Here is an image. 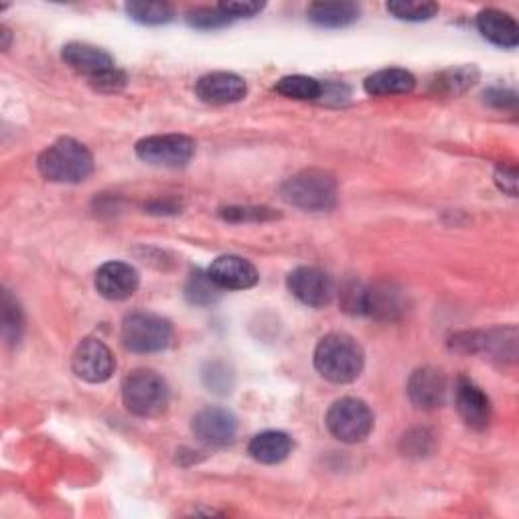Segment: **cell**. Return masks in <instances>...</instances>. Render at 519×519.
<instances>
[{
  "instance_id": "obj_18",
  "label": "cell",
  "mask_w": 519,
  "mask_h": 519,
  "mask_svg": "<svg viewBox=\"0 0 519 519\" xmlns=\"http://www.w3.org/2000/svg\"><path fill=\"white\" fill-rule=\"evenodd\" d=\"M479 33L493 45L503 49H513L519 43V27L515 19L497 9H483L477 15Z\"/></svg>"
},
{
  "instance_id": "obj_9",
  "label": "cell",
  "mask_w": 519,
  "mask_h": 519,
  "mask_svg": "<svg viewBox=\"0 0 519 519\" xmlns=\"http://www.w3.org/2000/svg\"><path fill=\"white\" fill-rule=\"evenodd\" d=\"M73 374L88 384H104L116 372V359L110 347L100 339H84L71 359Z\"/></svg>"
},
{
  "instance_id": "obj_19",
  "label": "cell",
  "mask_w": 519,
  "mask_h": 519,
  "mask_svg": "<svg viewBox=\"0 0 519 519\" xmlns=\"http://www.w3.org/2000/svg\"><path fill=\"white\" fill-rule=\"evenodd\" d=\"M294 449V442L286 432L280 430H266L252 438L248 453L254 461L262 465H276L288 459Z\"/></svg>"
},
{
  "instance_id": "obj_1",
  "label": "cell",
  "mask_w": 519,
  "mask_h": 519,
  "mask_svg": "<svg viewBox=\"0 0 519 519\" xmlns=\"http://www.w3.org/2000/svg\"><path fill=\"white\" fill-rule=\"evenodd\" d=\"M363 365V349L351 335L331 333L315 349V367L327 382L351 384L361 376Z\"/></svg>"
},
{
  "instance_id": "obj_23",
  "label": "cell",
  "mask_w": 519,
  "mask_h": 519,
  "mask_svg": "<svg viewBox=\"0 0 519 519\" xmlns=\"http://www.w3.org/2000/svg\"><path fill=\"white\" fill-rule=\"evenodd\" d=\"M477 78H479V73L473 65L449 69V71L440 73V76L434 80V90L444 96H459V94H465L477 82Z\"/></svg>"
},
{
  "instance_id": "obj_7",
  "label": "cell",
  "mask_w": 519,
  "mask_h": 519,
  "mask_svg": "<svg viewBox=\"0 0 519 519\" xmlns=\"http://www.w3.org/2000/svg\"><path fill=\"white\" fill-rule=\"evenodd\" d=\"M325 424L329 432L347 444L363 442L374 430V412L363 400L357 398H341L337 400L327 416Z\"/></svg>"
},
{
  "instance_id": "obj_4",
  "label": "cell",
  "mask_w": 519,
  "mask_h": 519,
  "mask_svg": "<svg viewBox=\"0 0 519 519\" xmlns=\"http://www.w3.org/2000/svg\"><path fill=\"white\" fill-rule=\"evenodd\" d=\"M282 199L305 211H329L337 203V181L325 171L309 169L282 185Z\"/></svg>"
},
{
  "instance_id": "obj_11",
  "label": "cell",
  "mask_w": 519,
  "mask_h": 519,
  "mask_svg": "<svg viewBox=\"0 0 519 519\" xmlns=\"http://www.w3.org/2000/svg\"><path fill=\"white\" fill-rule=\"evenodd\" d=\"M406 309L402 290L392 282H378L363 286L359 315H367L378 321H394Z\"/></svg>"
},
{
  "instance_id": "obj_25",
  "label": "cell",
  "mask_w": 519,
  "mask_h": 519,
  "mask_svg": "<svg viewBox=\"0 0 519 519\" xmlns=\"http://www.w3.org/2000/svg\"><path fill=\"white\" fill-rule=\"evenodd\" d=\"M126 13L140 25H165L175 17V9L167 3H128Z\"/></svg>"
},
{
  "instance_id": "obj_34",
  "label": "cell",
  "mask_w": 519,
  "mask_h": 519,
  "mask_svg": "<svg viewBox=\"0 0 519 519\" xmlns=\"http://www.w3.org/2000/svg\"><path fill=\"white\" fill-rule=\"evenodd\" d=\"M495 183H497V187L503 191V193H507V195H511V197H515L517 195V169L513 167V165H499L497 169H495Z\"/></svg>"
},
{
  "instance_id": "obj_12",
  "label": "cell",
  "mask_w": 519,
  "mask_h": 519,
  "mask_svg": "<svg viewBox=\"0 0 519 519\" xmlns=\"http://www.w3.org/2000/svg\"><path fill=\"white\" fill-rule=\"evenodd\" d=\"M408 396L416 408L434 410L449 398V382L436 367H420L408 380Z\"/></svg>"
},
{
  "instance_id": "obj_16",
  "label": "cell",
  "mask_w": 519,
  "mask_h": 519,
  "mask_svg": "<svg viewBox=\"0 0 519 519\" xmlns=\"http://www.w3.org/2000/svg\"><path fill=\"white\" fill-rule=\"evenodd\" d=\"M455 404H457L461 418L465 420V424L469 428H473V430L489 428L491 414H493L491 400L475 382H471L467 378H461L457 382Z\"/></svg>"
},
{
  "instance_id": "obj_24",
  "label": "cell",
  "mask_w": 519,
  "mask_h": 519,
  "mask_svg": "<svg viewBox=\"0 0 519 519\" xmlns=\"http://www.w3.org/2000/svg\"><path fill=\"white\" fill-rule=\"evenodd\" d=\"M274 90L284 98L303 100V102L321 100V96H323V84L317 82L315 78H307V76H286L276 82Z\"/></svg>"
},
{
  "instance_id": "obj_29",
  "label": "cell",
  "mask_w": 519,
  "mask_h": 519,
  "mask_svg": "<svg viewBox=\"0 0 519 519\" xmlns=\"http://www.w3.org/2000/svg\"><path fill=\"white\" fill-rule=\"evenodd\" d=\"M221 217L228 221H262V219H274L278 215L266 207H228V209H221Z\"/></svg>"
},
{
  "instance_id": "obj_2",
  "label": "cell",
  "mask_w": 519,
  "mask_h": 519,
  "mask_svg": "<svg viewBox=\"0 0 519 519\" xmlns=\"http://www.w3.org/2000/svg\"><path fill=\"white\" fill-rule=\"evenodd\" d=\"M37 169L51 183H80L92 175L94 159L76 138H59L41 153Z\"/></svg>"
},
{
  "instance_id": "obj_10",
  "label": "cell",
  "mask_w": 519,
  "mask_h": 519,
  "mask_svg": "<svg viewBox=\"0 0 519 519\" xmlns=\"http://www.w3.org/2000/svg\"><path fill=\"white\" fill-rule=\"evenodd\" d=\"M191 430L195 438L209 447H226L238 434V418L228 408L209 406L193 416Z\"/></svg>"
},
{
  "instance_id": "obj_3",
  "label": "cell",
  "mask_w": 519,
  "mask_h": 519,
  "mask_svg": "<svg viewBox=\"0 0 519 519\" xmlns=\"http://www.w3.org/2000/svg\"><path fill=\"white\" fill-rule=\"evenodd\" d=\"M122 402L134 416H161L169 406V386L157 372L136 369L122 382Z\"/></svg>"
},
{
  "instance_id": "obj_20",
  "label": "cell",
  "mask_w": 519,
  "mask_h": 519,
  "mask_svg": "<svg viewBox=\"0 0 519 519\" xmlns=\"http://www.w3.org/2000/svg\"><path fill=\"white\" fill-rule=\"evenodd\" d=\"M363 88L369 96H400L410 94L416 88V78L406 69L390 67L372 73V76L363 82Z\"/></svg>"
},
{
  "instance_id": "obj_36",
  "label": "cell",
  "mask_w": 519,
  "mask_h": 519,
  "mask_svg": "<svg viewBox=\"0 0 519 519\" xmlns=\"http://www.w3.org/2000/svg\"><path fill=\"white\" fill-rule=\"evenodd\" d=\"M148 213H157V215H169V213H179L181 205L177 201H155L151 205H146Z\"/></svg>"
},
{
  "instance_id": "obj_28",
  "label": "cell",
  "mask_w": 519,
  "mask_h": 519,
  "mask_svg": "<svg viewBox=\"0 0 519 519\" xmlns=\"http://www.w3.org/2000/svg\"><path fill=\"white\" fill-rule=\"evenodd\" d=\"M3 333L9 343H19L23 335V313L9 290L3 299Z\"/></svg>"
},
{
  "instance_id": "obj_6",
  "label": "cell",
  "mask_w": 519,
  "mask_h": 519,
  "mask_svg": "<svg viewBox=\"0 0 519 519\" xmlns=\"http://www.w3.org/2000/svg\"><path fill=\"white\" fill-rule=\"evenodd\" d=\"M195 140L185 134L146 136L136 142V157L153 167L181 169L195 157Z\"/></svg>"
},
{
  "instance_id": "obj_26",
  "label": "cell",
  "mask_w": 519,
  "mask_h": 519,
  "mask_svg": "<svg viewBox=\"0 0 519 519\" xmlns=\"http://www.w3.org/2000/svg\"><path fill=\"white\" fill-rule=\"evenodd\" d=\"M388 13L394 15L400 21H410V23H422L430 21L438 13L436 3H416V0H396V3H388Z\"/></svg>"
},
{
  "instance_id": "obj_15",
  "label": "cell",
  "mask_w": 519,
  "mask_h": 519,
  "mask_svg": "<svg viewBox=\"0 0 519 519\" xmlns=\"http://www.w3.org/2000/svg\"><path fill=\"white\" fill-rule=\"evenodd\" d=\"M207 274L221 290H248L258 284V270L242 256H219Z\"/></svg>"
},
{
  "instance_id": "obj_35",
  "label": "cell",
  "mask_w": 519,
  "mask_h": 519,
  "mask_svg": "<svg viewBox=\"0 0 519 519\" xmlns=\"http://www.w3.org/2000/svg\"><path fill=\"white\" fill-rule=\"evenodd\" d=\"M485 102L495 108H513L517 104V96H515V92H509L503 88H493V90L485 92Z\"/></svg>"
},
{
  "instance_id": "obj_33",
  "label": "cell",
  "mask_w": 519,
  "mask_h": 519,
  "mask_svg": "<svg viewBox=\"0 0 519 519\" xmlns=\"http://www.w3.org/2000/svg\"><path fill=\"white\" fill-rule=\"evenodd\" d=\"M90 84H92L98 92H108V94H112V92H118V90H122V88L126 86V76H124V71H120L118 67H114V69L102 73V76L90 80Z\"/></svg>"
},
{
  "instance_id": "obj_17",
  "label": "cell",
  "mask_w": 519,
  "mask_h": 519,
  "mask_svg": "<svg viewBox=\"0 0 519 519\" xmlns=\"http://www.w3.org/2000/svg\"><path fill=\"white\" fill-rule=\"evenodd\" d=\"M63 61L76 69L82 76H86L88 80H94L102 73L114 69V59L108 51L96 47V45H88V43H67L61 51Z\"/></svg>"
},
{
  "instance_id": "obj_30",
  "label": "cell",
  "mask_w": 519,
  "mask_h": 519,
  "mask_svg": "<svg viewBox=\"0 0 519 519\" xmlns=\"http://www.w3.org/2000/svg\"><path fill=\"white\" fill-rule=\"evenodd\" d=\"M203 380H205L207 388L217 394H228L232 390V374L219 363L209 365V372L203 374Z\"/></svg>"
},
{
  "instance_id": "obj_8",
  "label": "cell",
  "mask_w": 519,
  "mask_h": 519,
  "mask_svg": "<svg viewBox=\"0 0 519 519\" xmlns=\"http://www.w3.org/2000/svg\"><path fill=\"white\" fill-rule=\"evenodd\" d=\"M286 284H288V290L292 292V296H296V299H299L303 305L313 307V309L329 307L337 294L331 274H327L321 268H313V266H303V268L292 270L288 274Z\"/></svg>"
},
{
  "instance_id": "obj_32",
  "label": "cell",
  "mask_w": 519,
  "mask_h": 519,
  "mask_svg": "<svg viewBox=\"0 0 519 519\" xmlns=\"http://www.w3.org/2000/svg\"><path fill=\"white\" fill-rule=\"evenodd\" d=\"M219 9L234 21V19H250V17L262 13L264 5L252 3V0H244V3L242 0H234V3H221Z\"/></svg>"
},
{
  "instance_id": "obj_31",
  "label": "cell",
  "mask_w": 519,
  "mask_h": 519,
  "mask_svg": "<svg viewBox=\"0 0 519 519\" xmlns=\"http://www.w3.org/2000/svg\"><path fill=\"white\" fill-rule=\"evenodd\" d=\"M402 447L410 457H424L432 449V436L426 430H414L404 436Z\"/></svg>"
},
{
  "instance_id": "obj_13",
  "label": "cell",
  "mask_w": 519,
  "mask_h": 519,
  "mask_svg": "<svg viewBox=\"0 0 519 519\" xmlns=\"http://www.w3.org/2000/svg\"><path fill=\"white\" fill-rule=\"evenodd\" d=\"M195 92L205 104L226 106L244 100L248 94V86L240 76H236V73L213 71L197 82Z\"/></svg>"
},
{
  "instance_id": "obj_5",
  "label": "cell",
  "mask_w": 519,
  "mask_h": 519,
  "mask_svg": "<svg viewBox=\"0 0 519 519\" xmlns=\"http://www.w3.org/2000/svg\"><path fill=\"white\" fill-rule=\"evenodd\" d=\"M173 327L153 313H130L122 321V343L132 353H159L171 345Z\"/></svg>"
},
{
  "instance_id": "obj_27",
  "label": "cell",
  "mask_w": 519,
  "mask_h": 519,
  "mask_svg": "<svg viewBox=\"0 0 519 519\" xmlns=\"http://www.w3.org/2000/svg\"><path fill=\"white\" fill-rule=\"evenodd\" d=\"M187 23L201 31H213L230 25L232 19L219 7H199L187 13Z\"/></svg>"
},
{
  "instance_id": "obj_21",
  "label": "cell",
  "mask_w": 519,
  "mask_h": 519,
  "mask_svg": "<svg viewBox=\"0 0 519 519\" xmlns=\"http://www.w3.org/2000/svg\"><path fill=\"white\" fill-rule=\"evenodd\" d=\"M361 15L359 5L355 3H313L307 9L311 23L323 29H343L353 25Z\"/></svg>"
},
{
  "instance_id": "obj_22",
  "label": "cell",
  "mask_w": 519,
  "mask_h": 519,
  "mask_svg": "<svg viewBox=\"0 0 519 519\" xmlns=\"http://www.w3.org/2000/svg\"><path fill=\"white\" fill-rule=\"evenodd\" d=\"M221 288L211 280L207 272L195 270L191 272L187 284H185V299L195 307H209L219 301Z\"/></svg>"
},
{
  "instance_id": "obj_14",
  "label": "cell",
  "mask_w": 519,
  "mask_h": 519,
  "mask_svg": "<svg viewBox=\"0 0 519 519\" xmlns=\"http://www.w3.org/2000/svg\"><path fill=\"white\" fill-rule=\"evenodd\" d=\"M140 276L134 266L126 262H106L96 272V290L108 301H126L136 292Z\"/></svg>"
}]
</instances>
